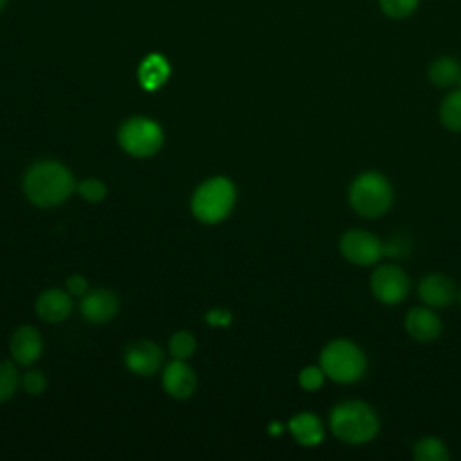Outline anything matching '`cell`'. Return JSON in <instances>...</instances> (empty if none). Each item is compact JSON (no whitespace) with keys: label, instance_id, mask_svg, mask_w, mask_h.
<instances>
[{"label":"cell","instance_id":"obj_18","mask_svg":"<svg viewBox=\"0 0 461 461\" xmlns=\"http://www.w3.org/2000/svg\"><path fill=\"white\" fill-rule=\"evenodd\" d=\"M459 76H461V65L457 59L450 56H441L429 65V79L439 88L457 85Z\"/></svg>","mask_w":461,"mask_h":461},{"label":"cell","instance_id":"obj_30","mask_svg":"<svg viewBox=\"0 0 461 461\" xmlns=\"http://www.w3.org/2000/svg\"><path fill=\"white\" fill-rule=\"evenodd\" d=\"M4 4H5V0H0V11H2V7H4Z\"/></svg>","mask_w":461,"mask_h":461},{"label":"cell","instance_id":"obj_14","mask_svg":"<svg viewBox=\"0 0 461 461\" xmlns=\"http://www.w3.org/2000/svg\"><path fill=\"white\" fill-rule=\"evenodd\" d=\"M72 312L70 295L59 288H49L36 301V313L47 322H61Z\"/></svg>","mask_w":461,"mask_h":461},{"label":"cell","instance_id":"obj_27","mask_svg":"<svg viewBox=\"0 0 461 461\" xmlns=\"http://www.w3.org/2000/svg\"><path fill=\"white\" fill-rule=\"evenodd\" d=\"M205 321L212 326H227L232 321V315H230V312H227L223 308H216V310H211L205 313Z\"/></svg>","mask_w":461,"mask_h":461},{"label":"cell","instance_id":"obj_24","mask_svg":"<svg viewBox=\"0 0 461 461\" xmlns=\"http://www.w3.org/2000/svg\"><path fill=\"white\" fill-rule=\"evenodd\" d=\"M79 194L86 200V202H101L106 196V185L97 180V178H86L77 185Z\"/></svg>","mask_w":461,"mask_h":461},{"label":"cell","instance_id":"obj_4","mask_svg":"<svg viewBox=\"0 0 461 461\" xmlns=\"http://www.w3.org/2000/svg\"><path fill=\"white\" fill-rule=\"evenodd\" d=\"M319 366L328 378L339 384H351L366 373L364 351L348 339H337L324 346L321 351Z\"/></svg>","mask_w":461,"mask_h":461},{"label":"cell","instance_id":"obj_15","mask_svg":"<svg viewBox=\"0 0 461 461\" xmlns=\"http://www.w3.org/2000/svg\"><path fill=\"white\" fill-rule=\"evenodd\" d=\"M43 342L36 328L22 326L11 337V353L16 362L29 366L32 364L41 353Z\"/></svg>","mask_w":461,"mask_h":461},{"label":"cell","instance_id":"obj_25","mask_svg":"<svg viewBox=\"0 0 461 461\" xmlns=\"http://www.w3.org/2000/svg\"><path fill=\"white\" fill-rule=\"evenodd\" d=\"M324 371L321 369V366H308L304 369H301L299 373V385L304 389V391H317L322 382H324Z\"/></svg>","mask_w":461,"mask_h":461},{"label":"cell","instance_id":"obj_3","mask_svg":"<svg viewBox=\"0 0 461 461\" xmlns=\"http://www.w3.org/2000/svg\"><path fill=\"white\" fill-rule=\"evenodd\" d=\"M349 205L364 218H378L385 214L393 203V187L378 171L360 173L349 185Z\"/></svg>","mask_w":461,"mask_h":461},{"label":"cell","instance_id":"obj_8","mask_svg":"<svg viewBox=\"0 0 461 461\" xmlns=\"http://www.w3.org/2000/svg\"><path fill=\"white\" fill-rule=\"evenodd\" d=\"M369 288L382 304H398L409 292V279L398 265L385 263L371 274Z\"/></svg>","mask_w":461,"mask_h":461},{"label":"cell","instance_id":"obj_1","mask_svg":"<svg viewBox=\"0 0 461 461\" xmlns=\"http://www.w3.org/2000/svg\"><path fill=\"white\" fill-rule=\"evenodd\" d=\"M27 198L38 207H54L65 202L74 191L70 171L54 160H43L31 166L23 178Z\"/></svg>","mask_w":461,"mask_h":461},{"label":"cell","instance_id":"obj_19","mask_svg":"<svg viewBox=\"0 0 461 461\" xmlns=\"http://www.w3.org/2000/svg\"><path fill=\"white\" fill-rule=\"evenodd\" d=\"M439 121L450 131H461V88L445 95L439 106Z\"/></svg>","mask_w":461,"mask_h":461},{"label":"cell","instance_id":"obj_5","mask_svg":"<svg viewBox=\"0 0 461 461\" xmlns=\"http://www.w3.org/2000/svg\"><path fill=\"white\" fill-rule=\"evenodd\" d=\"M236 200L234 184L229 178L216 176L203 182L191 202L193 214L203 223H216L223 220Z\"/></svg>","mask_w":461,"mask_h":461},{"label":"cell","instance_id":"obj_17","mask_svg":"<svg viewBox=\"0 0 461 461\" xmlns=\"http://www.w3.org/2000/svg\"><path fill=\"white\" fill-rule=\"evenodd\" d=\"M139 83L146 90L160 88L169 77V63L160 54H149L139 67Z\"/></svg>","mask_w":461,"mask_h":461},{"label":"cell","instance_id":"obj_12","mask_svg":"<svg viewBox=\"0 0 461 461\" xmlns=\"http://www.w3.org/2000/svg\"><path fill=\"white\" fill-rule=\"evenodd\" d=\"M162 385L169 396L184 400L194 393L196 376L193 369L187 364H184V360H173L164 369Z\"/></svg>","mask_w":461,"mask_h":461},{"label":"cell","instance_id":"obj_6","mask_svg":"<svg viewBox=\"0 0 461 461\" xmlns=\"http://www.w3.org/2000/svg\"><path fill=\"white\" fill-rule=\"evenodd\" d=\"M162 142L160 126L146 117H131L119 130V144L133 157H149L160 149Z\"/></svg>","mask_w":461,"mask_h":461},{"label":"cell","instance_id":"obj_9","mask_svg":"<svg viewBox=\"0 0 461 461\" xmlns=\"http://www.w3.org/2000/svg\"><path fill=\"white\" fill-rule=\"evenodd\" d=\"M124 364L131 373L149 376L162 364V349L155 342L137 340L126 348Z\"/></svg>","mask_w":461,"mask_h":461},{"label":"cell","instance_id":"obj_10","mask_svg":"<svg viewBox=\"0 0 461 461\" xmlns=\"http://www.w3.org/2000/svg\"><path fill=\"white\" fill-rule=\"evenodd\" d=\"M117 310H119V299L115 297L113 292L104 290V288L86 294L81 301L83 317L95 324L108 322L110 319L115 317Z\"/></svg>","mask_w":461,"mask_h":461},{"label":"cell","instance_id":"obj_23","mask_svg":"<svg viewBox=\"0 0 461 461\" xmlns=\"http://www.w3.org/2000/svg\"><path fill=\"white\" fill-rule=\"evenodd\" d=\"M420 0H380V9L389 18H407L418 7Z\"/></svg>","mask_w":461,"mask_h":461},{"label":"cell","instance_id":"obj_2","mask_svg":"<svg viewBox=\"0 0 461 461\" xmlns=\"http://www.w3.org/2000/svg\"><path fill=\"white\" fill-rule=\"evenodd\" d=\"M330 429L344 443H367L378 434L380 421L371 405L360 400L337 403L330 412Z\"/></svg>","mask_w":461,"mask_h":461},{"label":"cell","instance_id":"obj_31","mask_svg":"<svg viewBox=\"0 0 461 461\" xmlns=\"http://www.w3.org/2000/svg\"><path fill=\"white\" fill-rule=\"evenodd\" d=\"M459 303H461V294H459Z\"/></svg>","mask_w":461,"mask_h":461},{"label":"cell","instance_id":"obj_22","mask_svg":"<svg viewBox=\"0 0 461 461\" xmlns=\"http://www.w3.org/2000/svg\"><path fill=\"white\" fill-rule=\"evenodd\" d=\"M20 384L16 367L11 362H0V402L9 400Z\"/></svg>","mask_w":461,"mask_h":461},{"label":"cell","instance_id":"obj_28","mask_svg":"<svg viewBox=\"0 0 461 461\" xmlns=\"http://www.w3.org/2000/svg\"><path fill=\"white\" fill-rule=\"evenodd\" d=\"M86 288H88V283L81 274H74L67 279V290L70 295H83Z\"/></svg>","mask_w":461,"mask_h":461},{"label":"cell","instance_id":"obj_20","mask_svg":"<svg viewBox=\"0 0 461 461\" xmlns=\"http://www.w3.org/2000/svg\"><path fill=\"white\" fill-rule=\"evenodd\" d=\"M412 457L416 461H447L448 450L441 439L427 436L416 441V445L412 447Z\"/></svg>","mask_w":461,"mask_h":461},{"label":"cell","instance_id":"obj_26","mask_svg":"<svg viewBox=\"0 0 461 461\" xmlns=\"http://www.w3.org/2000/svg\"><path fill=\"white\" fill-rule=\"evenodd\" d=\"M22 385L29 394H40L47 387V378L40 371H29L22 378Z\"/></svg>","mask_w":461,"mask_h":461},{"label":"cell","instance_id":"obj_7","mask_svg":"<svg viewBox=\"0 0 461 461\" xmlns=\"http://www.w3.org/2000/svg\"><path fill=\"white\" fill-rule=\"evenodd\" d=\"M340 254L353 265L369 267L375 265L384 254V243L369 230L351 229L340 236Z\"/></svg>","mask_w":461,"mask_h":461},{"label":"cell","instance_id":"obj_21","mask_svg":"<svg viewBox=\"0 0 461 461\" xmlns=\"http://www.w3.org/2000/svg\"><path fill=\"white\" fill-rule=\"evenodd\" d=\"M196 349V340L189 331H176L169 340V351L176 360L189 358Z\"/></svg>","mask_w":461,"mask_h":461},{"label":"cell","instance_id":"obj_29","mask_svg":"<svg viewBox=\"0 0 461 461\" xmlns=\"http://www.w3.org/2000/svg\"><path fill=\"white\" fill-rule=\"evenodd\" d=\"M268 430H270V434L276 436V434H279V432L283 430V425H281V423H272V425L268 427Z\"/></svg>","mask_w":461,"mask_h":461},{"label":"cell","instance_id":"obj_13","mask_svg":"<svg viewBox=\"0 0 461 461\" xmlns=\"http://www.w3.org/2000/svg\"><path fill=\"white\" fill-rule=\"evenodd\" d=\"M418 294L420 299L432 308H441V306H448L454 299L456 288L454 283L443 276V274H427L421 277L420 285H418Z\"/></svg>","mask_w":461,"mask_h":461},{"label":"cell","instance_id":"obj_11","mask_svg":"<svg viewBox=\"0 0 461 461\" xmlns=\"http://www.w3.org/2000/svg\"><path fill=\"white\" fill-rule=\"evenodd\" d=\"M405 330L418 342H430L441 333L439 317L425 306H414L405 315Z\"/></svg>","mask_w":461,"mask_h":461},{"label":"cell","instance_id":"obj_16","mask_svg":"<svg viewBox=\"0 0 461 461\" xmlns=\"http://www.w3.org/2000/svg\"><path fill=\"white\" fill-rule=\"evenodd\" d=\"M288 430L303 447H315L324 439L321 420L312 412H299L288 421Z\"/></svg>","mask_w":461,"mask_h":461}]
</instances>
